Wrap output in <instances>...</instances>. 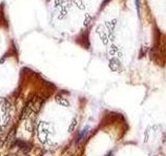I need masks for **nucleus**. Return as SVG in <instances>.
Segmentation results:
<instances>
[{"label":"nucleus","mask_w":166,"mask_h":156,"mask_svg":"<svg viewBox=\"0 0 166 156\" xmlns=\"http://www.w3.org/2000/svg\"><path fill=\"white\" fill-rule=\"evenodd\" d=\"M16 145L18 146L20 148V150L25 154H27L28 152L31 150V148H32V145H31L29 142H24V140H17Z\"/></svg>","instance_id":"nucleus-1"},{"label":"nucleus","mask_w":166,"mask_h":156,"mask_svg":"<svg viewBox=\"0 0 166 156\" xmlns=\"http://www.w3.org/2000/svg\"><path fill=\"white\" fill-rule=\"evenodd\" d=\"M55 99H56L57 103L60 104V105H63V106H68V105H69V101L65 98H63V97L56 96V98H55Z\"/></svg>","instance_id":"nucleus-2"},{"label":"nucleus","mask_w":166,"mask_h":156,"mask_svg":"<svg viewBox=\"0 0 166 156\" xmlns=\"http://www.w3.org/2000/svg\"><path fill=\"white\" fill-rule=\"evenodd\" d=\"M86 132H87V127H86V128L83 129V130H82V131L80 132L79 134H78V136H77V138H76V144H78V142H79L80 140H82V138H83V137L85 136Z\"/></svg>","instance_id":"nucleus-3"},{"label":"nucleus","mask_w":166,"mask_h":156,"mask_svg":"<svg viewBox=\"0 0 166 156\" xmlns=\"http://www.w3.org/2000/svg\"><path fill=\"white\" fill-rule=\"evenodd\" d=\"M75 125H76V120H74L73 122H72V125H71V126H70L69 130H70V131H72V130H73V129H74V127H75Z\"/></svg>","instance_id":"nucleus-4"},{"label":"nucleus","mask_w":166,"mask_h":156,"mask_svg":"<svg viewBox=\"0 0 166 156\" xmlns=\"http://www.w3.org/2000/svg\"><path fill=\"white\" fill-rule=\"evenodd\" d=\"M5 156H16V154H7V155Z\"/></svg>","instance_id":"nucleus-5"},{"label":"nucleus","mask_w":166,"mask_h":156,"mask_svg":"<svg viewBox=\"0 0 166 156\" xmlns=\"http://www.w3.org/2000/svg\"><path fill=\"white\" fill-rule=\"evenodd\" d=\"M26 156H29V155H26Z\"/></svg>","instance_id":"nucleus-6"}]
</instances>
